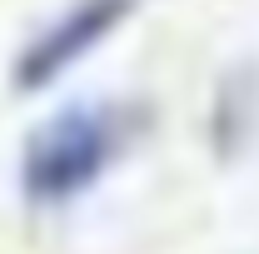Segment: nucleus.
<instances>
[{"label": "nucleus", "instance_id": "1", "mask_svg": "<svg viewBox=\"0 0 259 254\" xmlns=\"http://www.w3.org/2000/svg\"><path fill=\"white\" fill-rule=\"evenodd\" d=\"M135 115L130 105L95 100V105H70L55 120L35 130L20 155V190L30 204H70L85 190H95L100 180L115 170V159L125 155Z\"/></svg>", "mask_w": 259, "mask_h": 254}, {"label": "nucleus", "instance_id": "2", "mask_svg": "<svg viewBox=\"0 0 259 254\" xmlns=\"http://www.w3.org/2000/svg\"><path fill=\"white\" fill-rule=\"evenodd\" d=\"M140 0H70V10H60V20H50L15 60V85L20 90H45L50 80H60L65 70L95 55L110 35L135 15Z\"/></svg>", "mask_w": 259, "mask_h": 254}]
</instances>
